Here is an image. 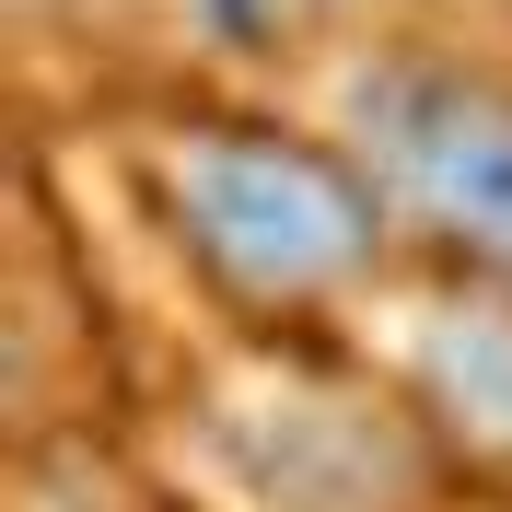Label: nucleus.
Masks as SVG:
<instances>
[{"label":"nucleus","instance_id":"3","mask_svg":"<svg viewBox=\"0 0 512 512\" xmlns=\"http://www.w3.org/2000/svg\"><path fill=\"white\" fill-rule=\"evenodd\" d=\"M256 466V489H280V512H396V443H373V419L326 408V396H268V408L233 431Z\"/></svg>","mask_w":512,"mask_h":512},{"label":"nucleus","instance_id":"4","mask_svg":"<svg viewBox=\"0 0 512 512\" xmlns=\"http://www.w3.org/2000/svg\"><path fill=\"white\" fill-rule=\"evenodd\" d=\"M408 384L466 454L512 466V303L501 291H454L408 326Z\"/></svg>","mask_w":512,"mask_h":512},{"label":"nucleus","instance_id":"2","mask_svg":"<svg viewBox=\"0 0 512 512\" xmlns=\"http://www.w3.org/2000/svg\"><path fill=\"white\" fill-rule=\"evenodd\" d=\"M361 163L396 210L512 280V94L466 70H373L350 94Z\"/></svg>","mask_w":512,"mask_h":512},{"label":"nucleus","instance_id":"5","mask_svg":"<svg viewBox=\"0 0 512 512\" xmlns=\"http://www.w3.org/2000/svg\"><path fill=\"white\" fill-rule=\"evenodd\" d=\"M303 12H315V0H210V24H222V35H245V47H268V35H291Z\"/></svg>","mask_w":512,"mask_h":512},{"label":"nucleus","instance_id":"1","mask_svg":"<svg viewBox=\"0 0 512 512\" xmlns=\"http://www.w3.org/2000/svg\"><path fill=\"white\" fill-rule=\"evenodd\" d=\"M152 198L175 245L233 291V303H326L373 268V175L338 152H303L280 128H163Z\"/></svg>","mask_w":512,"mask_h":512}]
</instances>
